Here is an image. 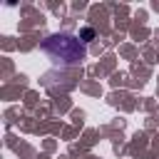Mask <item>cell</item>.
Masks as SVG:
<instances>
[{
  "mask_svg": "<svg viewBox=\"0 0 159 159\" xmlns=\"http://www.w3.org/2000/svg\"><path fill=\"white\" fill-rule=\"evenodd\" d=\"M40 50L50 57V62L60 70L65 67H75L80 65L84 57H87V47L80 37L70 35V32H57V35H50L40 42Z\"/></svg>",
  "mask_w": 159,
  "mask_h": 159,
  "instance_id": "6da1fadb",
  "label": "cell"
},
{
  "mask_svg": "<svg viewBox=\"0 0 159 159\" xmlns=\"http://www.w3.org/2000/svg\"><path fill=\"white\" fill-rule=\"evenodd\" d=\"M92 37H94V30H92V27H82V30H80V40H82V42H89Z\"/></svg>",
  "mask_w": 159,
  "mask_h": 159,
  "instance_id": "7a4b0ae2",
  "label": "cell"
}]
</instances>
